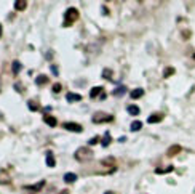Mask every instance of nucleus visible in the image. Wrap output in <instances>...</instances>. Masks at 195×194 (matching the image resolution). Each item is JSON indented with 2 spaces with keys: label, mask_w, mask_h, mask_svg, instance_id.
<instances>
[{
  "label": "nucleus",
  "mask_w": 195,
  "mask_h": 194,
  "mask_svg": "<svg viewBox=\"0 0 195 194\" xmlns=\"http://www.w3.org/2000/svg\"><path fill=\"white\" fill-rule=\"evenodd\" d=\"M194 58H195V56H194Z\"/></svg>",
  "instance_id": "obj_30"
},
{
  "label": "nucleus",
  "mask_w": 195,
  "mask_h": 194,
  "mask_svg": "<svg viewBox=\"0 0 195 194\" xmlns=\"http://www.w3.org/2000/svg\"><path fill=\"white\" fill-rule=\"evenodd\" d=\"M93 157V151L90 149V148H78V149L75 151V159L80 160V162H83V160H90Z\"/></svg>",
  "instance_id": "obj_1"
},
{
  "label": "nucleus",
  "mask_w": 195,
  "mask_h": 194,
  "mask_svg": "<svg viewBox=\"0 0 195 194\" xmlns=\"http://www.w3.org/2000/svg\"><path fill=\"white\" fill-rule=\"evenodd\" d=\"M139 109L138 106H134V104H131V106H128V114H131V115H138L139 114Z\"/></svg>",
  "instance_id": "obj_18"
},
{
  "label": "nucleus",
  "mask_w": 195,
  "mask_h": 194,
  "mask_svg": "<svg viewBox=\"0 0 195 194\" xmlns=\"http://www.w3.org/2000/svg\"><path fill=\"white\" fill-rule=\"evenodd\" d=\"M27 106H29L31 111H39V109H37V103H34V101H29V103H27Z\"/></svg>",
  "instance_id": "obj_22"
},
{
  "label": "nucleus",
  "mask_w": 195,
  "mask_h": 194,
  "mask_svg": "<svg viewBox=\"0 0 195 194\" xmlns=\"http://www.w3.org/2000/svg\"><path fill=\"white\" fill-rule=\"evenodd\" d=\"M104 194H115V193H112V191H106Z\"/></svg>",
  "instance_id": "obj_27"
},
{
  "label": "nucleus",
  "mask_w": 195,
  "mask_h": 194,
  "mask_svg": "<svg viewBox=\"0 0 195 194\" xmlns=\"http://www.w3.org/2000/svg\"><path fill=\"white\" fill-rule=\"evenodd\" d=\"M142 95H144V90H142V88H134V90L131 91V98H134V100L141 98Z\"/></svg>",
  "instance_id": "obj_12"
},
{
  "label": "nucleus",
  "mask_w": 195,
  "mask_h": 194,
  "mask_svg": "<svg viewBox=\"0 0 195 194\" xmlns=\"http://www.w3.org/2000/svg\"><path fill=\"white\" fill-rule=\"evenodd\" d=\"M66 100L69 101V103H74V101H82V96L78 93H67Z\"/></svg>",
  "instance_id": "obj_7"
},
{
  "label": "nucleus",
  "mask_w": 195,
  "mask_h": 194,
  "mask_svg": "<svg viewBox=\"0 0 195 194\" xmlns=\"http://www.w3.org/2000/svg\"><path fill=\"white\" fill-rule=\"evenodd\" d=\"M54 157H53V152L51 151H48L46 152V165H48V167H54Z\"/></svg>",
  "instance_id": "obj_10"
},
{
  "label": "nucleus",
  "mask_w": 195,
  "mask_h": 194,
  "mask_svg": "<svg viewBox=\"0 0 195 194\" xmlns=\"http://www.w3.org/2000/svg\"><path fill=\"white\" fill-rule=\"evenodd\" d=\"M103 93V87H93V88L90 90V96L91 98H98V95Z\"/></svg>",
  "instance_id": "obj_9"
},
{
  "label": "nucleus",
  "mask_w": 195,
  "mask_h": 194,
  "mask_svg": "<svg viewBox=\"0 0 195 194\" xmlns=\"http://www.w3.org/2000/svg\"><path fill=\"white\" fill-rule=\"evenodd\" d=\"M8 181H10V175L5 172H0V184H5Z\"/></svg>",
  "instance_id": "obj_16"
},
{
  "label": "nucleus",
  "mask_w": 195,
  "mask_h": 194,
  "mask_svg": "<svg viewBox=\"0 0 195 194\" xmlns=\"http://www.w3.org/2000/svg\"><path fill=\"white\" fill-rule=\"evenodd\" d=\"M98 141H99V138H98V136H95V138H91V140L88 141V143H90V145H95V143H98Z\"/></svg>",
  "instance_id": "obj_24"
},
{
  "label": "nucleus",
  "mask_w": 195,
  "mask_h": 194,
  "mask_svg": "<svg viewBox=\"0 0 195 194\" xmlns=\"http://www.w3.org/2000/svg\"><path fill=\"white\" fill-rule=\"evenodd\" d=\"M51 72L54 74V76H58V74H59V71H58V67H56V66H51Z\"/></svg>",
  "instance_id": "obj_25"
},
{
  "label": "nucleus",
  "mask_w": 195,
  "mask_h": 194,
  "mask_svg": "<svg viewBox=\"0 0 195 194\" xmlns=\"http://www.w3.org/2000/svg\"><path fill=\"white\" fill-rule=\"evenodd\" d=\"M110 140H112V138H110V133H109V132H106V133H104V138H103V141H101V145H103L104 148H106V146H109Z\"/></svg>",
  "instance_id": "obj_17"
},
{
  "label": "nucleus",
  "mask_w": 195,
  "mask_h": 194,
  "mask_svg": "<svg viewBox=\"0 0 195 194\" xmlns=\"http://www.w3.org/2000/svg\"><path fill=\"white\" fill-rule=\"evenodd\" d=\"M181 151L179 146H171V149L168 151V156H173V154H178V152Z\"/></svg>",
  "instance_id": "obj_21"
},
{
  "label": "nucleus",
  "mask_w": 195,
  "mask_h": 194,
  "mask_svg": "<svg viewBox=\"0 0 195 194\" xmlns=\"http://www.w3.org/2000/svg\"><path fill=\"white\" fill-rule=\"evenodd\" d=\"M63 127L66 128V130L77 132V133H80V132L83 130V127L80 125V124H75V122H64V124H63Z\"/></svg>",
  "instance_id": "obj_4"
},
{
  "label": "nucleus",
  "mask_w": 195,
  "mask_h": 194,
  "mask_svg": "<svg viewBox=\"0 0 195 194\" xmlns=\"http://www.w3.org/2000/svg\"><path fill=\"white\" fill-rule=\"evenodd\" d=\"M43 184H45V181L42 180V181H40V183H37V184H31V186H26V189H31V191H40Z\"/></svg>",
  "instance_id": "obj_11"
},
{
  "label": "nucleus",
  "mask_w": 195,
  "mask_h": 194,
  "mask_svg": "<svg viewBox=\"0 0 195 194\" xmlns=\"http://www.w3.org/2000/svg\"><path fill=\"white\" fill-rule=\"evenodd\" d=\"M171 74H173V69H171V67H168V69H166V72H165V77L171 76Z\"/></svg>",
  "instance_id": "obj_26"
},
{
  "label": "nucleus",
  "mask_w": 195,
  "mask_h": 194,
  "mask_svg": "<svg viewBox=\"0 0 195 194\" xmlns=\"http://www.w3.org/2000/svg\"><path fill=\"white\" fill-rule=\"evenodd\" d=\"M53 91H54V93L61 91V85H59V84H54V85H53Z\"/></svg>",
  "instance_id": "obj_23"
},
{
  "label": "nucleus",
  "mask_w": 195,
  "mask_h": 194,
  "mask_svg": "<svg viewBox=\"0 0 195 194\" xmlns=\"http://www.w3.org/2000/svg\"><path fill=\"white\" fill-rule=\"evenodd\" d=\"M125 91H127V87H123V85H120L118 88H115L114 91H112V95L114 96H118V95H123Z\"/></svg>",
  "instance_id": "obj_19"
},
{
  "label": "nucleus",
  "mask_w": 195,
  "mask_h": 194,
  "mask_svg": "<svg viewBox=\"0 0 195 194\" xmlns=\"http://www.w3.org/2000/svg\"><path fill=\"white\" fill-rule=\"evenodd\" d=\"M26 5H27L26 0H16V2H15V8H16V10H24Z\"/></svg>",
  "instance_id": "obj_14"
},
{
  "label": "nucleus",
  "mask_w": 195,
  "mask_h": 194,
  "mask_svg": "<svg viewBox=\"0 0 195 194\" xmlns=\"http://www.w3.org/2000/svg\"><path fill=\"white\" fill-rule=\"evenodd\" d=\"M35 84H37V85H45V84H48V77H46L45 74H40V76H37Z\"/></svg>",
  "instance_id": "obj_8"
},
{
  "label": "nucleus",
  "mask_w": 195,
  "mask_h": 194,
  "mask_svg": "<svg viewBox=\"0 0 195 194\" xmlns=\"http://www.w3.org/2000/svg\"><path fill=\"white\" fill-rule=\"evenodd\" d=\"M112 121H114V117L106 112H96L93 115V122L95 124H104V122H112Z\"/></svg>",
  "instance_id": "obj_3"
},
{
  "label": "nucleus",
  "mask_w": 195,
  "mask_h": 194,
  "mask_svg": "<svg viewBox=\"0 0 195 194\" xmlns=\"http://www.w3.org/2000/svg\"><path fill=\"white\" fill-rule=\"evenodd\" d=\"M11 69H13V74H18V72L21 71V63H19V61H13Z\"/></svg>",
  "instance_id": "obj_20"
},
{
  "label": "nucleus",
  "mask_w": 195,
  "mask_h": 194,
  "mask_svg": "<svg viewBox=\"0 0 195 194\" xmlns=\"http://www.w3.org/2000/svg\"><path fill=\"white\" fill-rule=\"evenodd\" d=\"M0 37H2V24H0Z\"/></svg>",
  "instance_id": "obj_29"
},
{
  "label": "nucleus",
  "mask_w": 195,
  "mask_h": 194,
  "mask_svg": "<svg viewBox=\"0 0 195 194\" xmlns=\"http://www.w3.org/2000/svg\"><path fill=\"white\" fill-rule=\"evenodd\" d=\"M59 194H69V191H61V193H59Z\"/></svg>",
  "instance_id": "obj_28"
},
{
  "label": "nucleus",
  "mask_w": 195,
  "mask_h": 194,
  "mask_svg": "<svg viewBox=\"0 0 195 194\" xmlns=\"http://www.w3.org/2000/svg\"><path fill=\"white\" fill-rule=\"evenodd\" d=\"M45 122L46 124H48V125L50 127H56V119H54V117H51V115H45Z\"/></svg>",
  "instance_id": "obj_15"
},
{
  "label": "nucleus",
  "mask_w": 195,
  "mask_h": 194,
  "mask_svg": "<svg viewBox=\"0 0 195 194\" xmlns=\"http://www.w3.org/2000/svg\"><path fill=\"white\" fill-rule=\"evenodd\" d=\"M162 119H163V115H162V114H152V115H149L147 122H149V124H157V122H162Z\"/></svg>",
  "instance_id": "obj_5"
},
{
  "label": "nucleus",
  "mask_w": 195,
  "mask_h": 194,
  "mask_svg": "<svg viewBox=\"0 0 195 194\" xmlns=\"http://www.w3.org/2000/svg\"><path fill=\"white\" fill-rule=\"evenodd\" d=\"M142 128V122H139V121H134L131 124V127H130V130L131 132H138V130H141Z\"/></svg>",
  "instance_id": "obj_13"
},
{
  "label": "nucleus",
  "mask_w": 195,
  "mask_h": 194,
  "mask_svg": "<svg viewBox=\"0 0 195 194\" xmlns=\"http://www.w3.org/2000/svg\"><path fill=\"white\" fill-rule=\"evenodd\" d=\"M64 26H69L71 22L77 21L78 19V10L77 8H69V10L66 11V15H64Z\"/></svg>",
  "instance_id": "obj_2"
},
{
  "label": "nucleus",
  "mask_w": 195,
  "mask_h": 194,
  "mask_svg": "<svg viewBox=\"0 0 195 194\" xmlns=\"http://www.w3.org/2000/svg\"><path fill=\"white\" fill-rule=\"evenodd\" d=\"M64 181H66L67 184L75 183L77 181V175L75 173H66V175H64Z\"/></svg>",
  "instance_id": "obj_6"
}]
</instances>
